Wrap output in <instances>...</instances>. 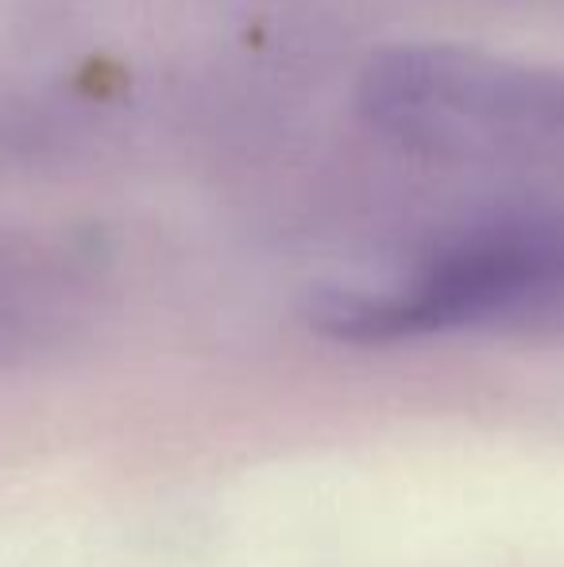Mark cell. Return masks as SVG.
I'll return each instance as SVG.
<instances>
[{
	"label": "cell",
	"instance_id": "1",
	"mask_svg": "<svg viewBox=\"0 0 564 567\" xmlns=\"http://www.w3.org/2000/svg\"><path fill=\"white\" fill-rule=\"evenodd\" d=\"M360 109L402 147L444 158H564V74L437 43L387 47Z\"/></svg>",
	"mask_w": 564,
	"mask_h": 567
},
{
	"label": "cell",
	"instance_id": "2",
	"mask_svg": "<svg viewBox=\"0 0 564 567\" xmlns=\"http://www.w3.org/2000/svg\"><path fill=\"white\" fill-rule=\"evenodd\" d=\"M564 293V228H506L441 255L402 290H321L309 321L332 340L391 343Z\"/></svg>",
	"mask_w": 564,
	"mask_h": 567
}]
</instances>
